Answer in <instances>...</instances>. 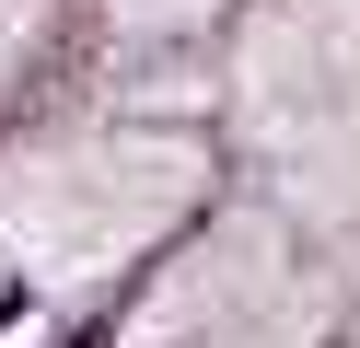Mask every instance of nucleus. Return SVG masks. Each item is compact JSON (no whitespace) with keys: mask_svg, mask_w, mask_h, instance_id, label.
I'll use <instances>...</instances> for the list:
<instances>
[{"mask_svg":"<svg viewBox=\"0 0 360 348\" xmlns=\"http://www.w3.org/2000/svg\"><path fill=\"white\" fill-rule=\"evenodd\" d=\"M198 198V139H58L35 162H0V232L35 267H117Z\"/></svg>","mask_w":360,"mask_h":348,"instance_id":"nucleus-1","label":"nucleus"},{"mask_svg":"<svg viewBox=\"0 0 360 348\" xmlns=\"http://www.w3.org/2000/svg\"><path fill=\"white\" fill-rule=\"evenodd\" d=\"M221 0H117V23L128 35H186V23H210Z\"/></svg>","mask_w":360,"mask_h":348,"instance_id":"nucleus-2","label":"nucleus"},{"mask_svg":"<svg viewBox=\"0 0 360 348\" xmlns=\"http://www.w3.org/2000/svg\"><path fill=\"white\" fill-rule=\"evenodd\" d=\"M349 348H360V337H349Z\"/></svg>","mask_w":360,"mask_h":348,"instance_id":"nucleus-3","label":"nucleus"}]
</instances>
